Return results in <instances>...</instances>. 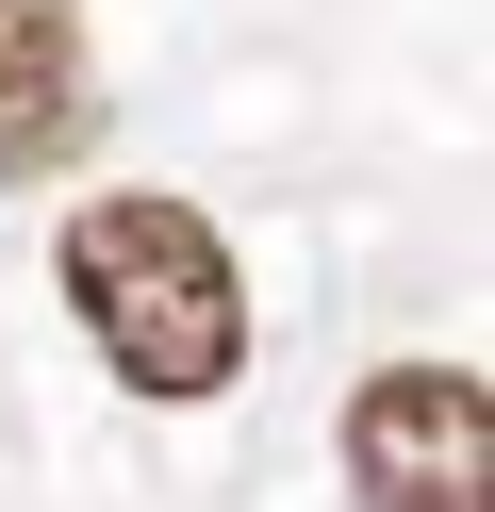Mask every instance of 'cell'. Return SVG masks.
<instances>
[{"label":"cell","instance_id":"1","mask_svg":"<svg viewBox=\"0 0 495 512\" xmlns=\"http://www.w3.org/2000/svg\"><path fill=\"white\" fill-rule=\"evenodd\" d=\"M66 314L99 331V364L132 380V397H165V413H198V397H231V364H248V281H231V232L198 199H99V215H66Z\"/></svg>","mask_w":495,"mask_h":512},{"label":"cell","instance_id":"2","mask_svg":"<svg viewBox=\"0 0 495 512\" xmlns=\"http://www.w3.org/2000/svg\"><path fill=\"white\" fill-rule=\"evenodd\" d=\"M347 479L363 512H495V397L462 364H396L347 397Z\"/></svg>","mask_w":495,"mask_h":512},{"label":"cell","instance_id":"3","mask_svg":"<svg viewBox=\"0 0 495 512\" xmlns=\"http://www.w3.org/2000/svg\"><path fill=\"white\" fill-rule=\"evenodd\" d=\"M99 133V67L66 0H0V182H50Z\"/></svg>","mask_w":495,"mask_h":512}]
</instances>
